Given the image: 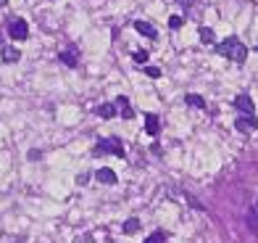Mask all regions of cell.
Segmentation results:
<instances>
[{"instance_id":"2e32d148","label":"cell","mask_w":258,"mask_h":243,"mask_svg":"<svg viewBox=\"0 0 258 243\" xmlns=\"http://www.w3.org/2000/svg\"><path fill=\"white\" fill-rule=\"evenodd\" d=\"M145 243H166V233H163V230H156L153 235L145 238Z\"/></svg>"},{"instance_id":"ba28073f","label":"cell","mask_w":258,"mask_h":243,"mask_svg":"<svg viewBox=\"0 0 258 243\" xmlns=\"http://www.w3.org/2000/svg\"><path fill=\"white\" fill-rule=\"evenodd\" d=\"M95 177H98V182H103V185H116V172L113 169H108V167H103V169H98L95 172Z\"/></svg>"},{"instance_id":"30bf717a","label":"cell","mask_w":258,"mask_h":243,"mask_svg":"<svg viewBox=\"0 0 258 243\" xmlns=\"http://www.w3.org/2000/svg\"><path fill=\"white\" fill-rule=\"evenodd\" d=\"M116 111H119L116 101H113V103H103V106H98V114H100L103 119H113V117H116Z\"/></svg>"},{"instance_id":"9a60e30c","label":"cell","mask_w":258,"mask_h":243,"mask_svg":"<svg viewBox=\"0 0 258 243\" xmlns=\"http://www.w3.org/2000/svg\"><path fill=\"white\" fill-rule=\"evenodd\" d=\"M198 34H201V42L203 45H211V42L216 40V34H214V29H211V27H201V32H198Z\"/></svg>"},{"instance_id":"e0dca14e","label":"cell","mask_w":258,"mask_h":243,"mask_svg":"<svg viewBox=\"0 0 258 243\" xmlns=\"http://www.w3.org/2000/svg\"><path fill=\"white\" fill-rule=\"evenodd\" d=\"M132 59H135V64H148V59H150V56H148V51H135V56H132Z\"/></svg>"},{"instance_id":"603a6c76","label":"cell","mask_w":258,"mask_h":243,"mask_svg":"<svg viewBox=\"0 0 258 243\" xmlns=\"http://www.w3.org/2000/svg\"><path fill=\"white\" fill-rule=\"evenodd\" d=\"M0 48H3V34H0Z\"/></svg>"},{"instance_id":"5bb4252c","label":"cell","mask_w":258,"mask_h":243,"mask_svg":"<svg viewBox=\"0 0 258 243\" xmlns=\"http://www.w3.org/2000/svg\"><path fill=\"white\" fill-rule=\"evenodd\" d=\"M58 59H61L66 66H72V69L79 64V61H77V51H61V56H58Z\"/></svg>"},{"instance_id":"ffe728a7","label":"cell","mask_w":258,"mask_h":243,"mask_svg":"<svg viewBox=\"0 0 258 243\" xmlns=\"http://www.w3.org/2000/svg\"><path fill=\"white\" fill-rule=\"evenodd\" d=\"M182 24H184L182 16H171V19H169V27H171V29H179Z\"/></svg>"},{"instance_id":"6da1fadb","label":"cell","mask_w":258,"mask_h":243,"mask_svg":"<svg viewBox=\"0 0 258 243\" xmlns=\"http://www.w3.org/2000/svg\"><path fill=\"white\" fill-rule=\"evenodd\" d=\"M216 53L221 56V59L234 61V64H245V59H248V48L242 45L240 37H227V40H221V42L216 45Z\"/></svg>"},{"instance_id":"7a4b0ae2","label":"cell","mask_w":258,"mask_h":243,"mask_svg":"<svg viewBox=\"0 0 258 243\" xmlns=\"http://www.w3.org/2000/svg\"><path fill=\"white\" fill-rule=\"evenodd\" d=\"M108 154L119 156V159H124V156H126L124 143L119 140V137H103V140H98V143H95V148H92V156H108Z\"/></svg>"},{"instance_id":"3957f363","label":"cell","mask_w":258,"mask_h":243,"mask_svg":"<svg viewBox=\"0 0 258 243\" xmlns=\"http://www.w3.org/2000/svg\"><path fill=\"white\" fill-rule=\"evenodd\" d=\"M6 34L11 40H16V42H24L29 37V24L24 19H19V16H11L8 19V27H6Z\"/></svg>"},{"instance_id":"5b68a950","label":"cell","mask_w":258,"mask_h":243,"mask_svg":"<svg viewBox=\"0 0 258 243\" xmlns=\"http://www.w3.org/2000/svg\"><path fill=\"white\" fill-rule=\"evenodd\" d=\"M232 106L237 109L240 114H255V106H253V98L248 95V92H240L237 98L232 101Z\"/></svg>"},{"instance_id":"d6986e66","label":"cell","mask_w":258,"mask_h":243,"mask_svg":"<svg viewBox=\"0 0 258 243\" xmlns=\"http://www.w3.org/2000/svg\"><path fill=\"white\" fill-rule=\"evenodd\" d=\"M145 74H148L150 79H158V77H161V69H158V66H145Z\"/></svg>"},{"instance_id":"277c9868","label":"cell","mask_w":258,"mask_h":243,"mask_svg":"<svg viewBox=\"0 0 258 243\" xmlns=\"http://www.w3.org/2000/svg\"><path fill=\"white\" fill-rule=\"evenodd\" d=\"M234 130L242 132V135H250L258 130V119H255V114H240L237 119H234Z\"/></svg>"},{"instance_id":"ac0fdd59","label":"cell","mask_w":258,"mask_h":243,"mask_svg":"<svg viewBox=\"0 0 258 243\" xmlns=\"http://www.w3.org/2000/svg\"><path fill=\"white\" fill-rule=\"evenodd\" d=\"M248 227L253 230V233H258V217H255V212H253V209L248 212Z\"/></svg>"},{"instance_id":"cb8c5ba5","label":"cell","mask_w":258,"mask_h":243,"mask_svg":"<svg viewBox=\"0 0 258 243\" xmlns=\"http://www.w3.org/2000/svg\"><path fill=\"white\" fill-rule=\"evenodd\" d=\"M255 209H258V201H255Z\"/></svg>"},{"instance_id":"8fae6325","label":"cell","mask_w":258,"mask_h":243,"mask_svg":"<svg viewBox=\"0 0 258 243\" xmlns=\"http://www.w3.org/2000/svg\"><path fill=\"white\" fill-rule=\"evenodd\" d=\"M0 51H3V61H6V64H16V61L21 59V53H19L16 48H11V45H3Z\"/></svg>"},{"instance_id":"7c38bea8","label":"cell","mask_w":258,"mask_h":243,"mask_svg":"<svg viewBox=\"0 0 258 243\" xmlns=\"http://www.w3.org/2000/svg\"><path fill=\"white\" fill-rule=\"evenodd\" d=\"M184 103H187V106H192V109H206V101H203V95H195V92H187V95H184Z\"/></svg>"},{"instance_id":"52a82bcc","label":"cell","mask_w":258,"mask_h":243,"mask_svg":"<svg viewBox=\"0 0 258 243\" xmlns=\"http://www.w3.org/2000/svg\"><path fill=\"white\" fill-rule=\"evenodd\" d=\"M145 132H148L150 137H156V135L161 132V122H158V114H148V117H145Z\"/></svg>"},{"instance_id":"44dd1931","label":"cell","mask_w":258,"mask_h":243,"mask_svg":"<svg viewBox=\"0 0 258 243\" xmlns=\"http://www.w3.org/2000/svg\"><path fill=\"white\" fill-rule=\"evenodd\" d=\"M87 180H90V175L85 172V175H79V177H77V185H87Z\"/></svg>"},{"instance_id":"4fadbf2b","label":"cell","mask_w":258,"mask_h":243,"mask_svg":"<svg viewBox=\"0 0 258 243\" xmlns=\"http://www.w3.org/2000/svg\"><path fill=\"white\" fill-rule=\"evenodd\" d=\"M121 230H124V233H126V235H135V233H137V230H140V219H137V217H129V219H126V222L121 225Z\"/></svg>"},{"instance_id":"d4e9b609","label":"cell","mask_w":258,"mask_h":243,"mask_svg":"<svg viewBox=\"0 0 258 243\" xmlns=\"http://www.w3.org/2000/svg\"><path fill=\"white\" fill-rule=\"evenodd\" d=\"M255 51H258V45H255Z\"/></svg>"},{"instance_id":"8992f818","label":"cell","mask_w":258,"mask_h":243,"mask_svg":"<svg viewBox=\"0 0 258 243\" xmlns=\"http://www.w3.org/2000/svg\"><path fill=\"white\" fill-rule=\"evenodd\" d=\"M135 29L143 34V37H148V40H156V37H158L156 27H153V24H148V21H143V19H137V21H135Z\"/></svg>"},{"instance_id":"9c48e42d","label":"cell","mask_w":258,"mask_h":243,"mask_svg":"<svg viewBox=\"0 0 258 243\" xmlns=\"http://www.w3.org/2000/svg\"><path fill=\"white\" fill-rule=\"evenodd\" d=\"M116 106H119L121 119H132V117H135V111H132V106H129V101H126L124 95H119V98H116Z\"/></svg>"},{"instance_id":"7402d4cb","label":"cell","mask_w":258,"mask_h":243,"mask_svg":"<svg viewBox=\"0 0 258 243\" xmlns=\"http://www.w3.org/2000/svg\"><path fill=\"white\" fill-rule=\"evenodd\" d=\"M179 3H182V8H190V6L195 3V0H179Z\"/></svg>"}]
</instances>
